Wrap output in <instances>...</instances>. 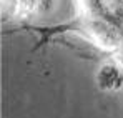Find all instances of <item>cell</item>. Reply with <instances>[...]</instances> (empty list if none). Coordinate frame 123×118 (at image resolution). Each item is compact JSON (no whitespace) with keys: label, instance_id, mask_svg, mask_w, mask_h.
<instances>
[{"label":"cell","instance_id":"6da1fadb","mask_svg":"<svg viewBox=\"0 0 123 118\" xmlns=\"http://www.w3.org/2000/svg\"><path fill=\"white\" fill-rule=\"evenodd\" d=\"M97 83L103 92H117L123 87V70L113 62H106L97 72Z\"/></svg>","mask_w":123,"mask_h":118}]
</instances>
